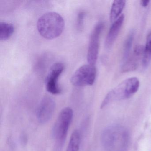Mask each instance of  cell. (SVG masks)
<instances>
[{"instance_id":"1","label":"cell","mask_w":151,"mask_h":151,"mask_svg":"<svg viewBox=\"0 0 151 151\" xmlns=\"http://www.w3.org/2000/svg\"><path fill=\"white\" fill-rule=\"evenodd\" d=\"M65 26L63 17L58 13L50 12L44 14L38 20L37 28L40 35L46 39L58 37Z\"/></svg>"},{"instance_id":"2","label":"cell","mask_w":151,"mask_h":151,"mask_svg":"<svg viewBox=\"0 0 151 151\" xmlns=\"http://www.w3.org/2000/svg\"><path fill=\"white\" fill-rule=\"evenodd\" d=\"M73 117V111L70 108H65L60 113L53 129L54 151L62 150Z\"/></svg>"},{"instance_id":"3","label":"cell","mask_w":151,"mask_h":151,"mask_svg":"<svg viewBox=\"0 0 151 151\" xmlns=\"http://www.w3.org/2000/svg\"><path fill=\"white\" fill-rule=\"evenodd\" d=\"M139 86V80L137 78L132 77L125 79L108 93L101 104V107H104L113 99L129 98L137 91Z\"/></svg>"},{"instance_id":"4","label":"cell","mask_w":151,"mask_h":151,"mask_svg":"<svg viewBox=\"0 0 151 151\" xmlns=\"http://www.w3.org/2000/svg\"><path fill=\"white\" fill-rule=\"evenodd\" d=\"M96 76L95 66L88 63L81 66L76 70L71 77L70 82L73 85L77 87L92 85Z\"/></svg>"},{"instance_id":"5","label":"cell","mask_w":151,"mask_h":151,"mask_svg":"<svg viewBox=\"0 0 151 151\" xmlns=\"http://www.w3.org/2000/svg\"><path fill=\"white\" fill-rule=\"evenodd\" d=\"M104 27V23L99 22L95 25L91 33L87 55L88 63L91 65H95L97 62L99 54L100 37Z\"/></svg>"},{"instance_id":"6","label":"cell","mask_w":151,"mask_h":151,"mask_svg":"<svg viewBox=\"0 0 151 151\" xmlns=\"http://www.w3.org/2000/svg\"><path fill=\"white\" fill-rule=\"evenodd\" d=\"M64 69V64L61 62L56 63L51 67L45 80L46 88L48 92L52 94H60L61 92L58 80Z\"/></svg>"},{"instance_id":"7","label":"cell","mask_w":151,"mask_h":151,"mask_svg":"<svg viewBox=\"0 0 151 151\" xmlns=\"http://www.w3.org/2000/svg\"><path fill=\"white\" fill-rule=\"evenodd\" d=\"M55 102L50 96H46L41 100L37 111L38 121L41 124H45L50 121L54 113Z\"/></svg>"},{"instance_id":"8","label":"cell","mask_w":151,"mask_h":151,"mask_svg":"<svg viewBox=\"0 0 151 151\" xmlns=\"http://www.w3.org/2000/svg\"><path fill=\"white\" fill-rule=\"evenodd\" d=\"M124 16L122 15L112 24L108 33L105 42V47L107 49L111 48L115 41L124 21Z\"/></svg>"},{"instance_id":"9","label":"cell","mask_w":151,"mask_h":151,"mask_svg":"<svg viewBox=\"0 0 151 151\" xmlns=\"http://www.w3.org/2000/svg\"><path fill=\"white\" fill-rule=\"evenodd\" d=\"M126 4L125 1H114L112 4L110 13V19L111 22L120 17V15L123 10Z\"/></svg>"},{"instance_id":"10","label":"cell","mask_w":151,"mask_h":151,"mask_svg":"<svg viewBox=\"0 0 151 151\" xmlns=\"http://www.w3.org/2000/svg\"><path fill=\"white\" fill-rule=\"evenodd\" d=\"M14 32L13 24L6 22H1L0 23V39L6 40L9 38Z\"/></svg>"},{"instance_id":"11","label":"cell","mask_w":151,"mask_h":151,"mask_svg":"<svg viewBox=\"0 0 151 151\" xmlns=\"http://www.w3.org/2000/svg\"><path fill=\"white\" fill-rule=\"evenodd\" d=\"M80 133L78 130H75L72 133L67 148V151H78L80 147Z\"/></svg>"},{"instance_id":"12","label":"cell","mask_w":151,"mask_h":151,"mask_svg":"<svg viewBox=\"0 0 151 151\" xmlns=\"http://www.w3.org/2000/svg\"><path fill=\"white\" fill-rule=\"evenodd\" d=\"M134 33L131 32L125 40L124 48L123 60L124 61L128 60L129 55L131 49L132 47V43L134 39Z\"/></svg>"},{"instance_id":"13","label":"cell","mask_w":151,"mask_h":151,"mask_svg":"<svg viewBox=\"0 0 151 151\" xmlns=\"http://www.w3.org/2000/svg\"><path fill=\"white\" fill-rule=\"evenodd\" d=\"M137 60L133 59H129L124 62L122 67V70L123 72L133 71L137 68Z\"/></svg>"},{"instance_id":"14","label":"cell","mask_w":151,"mask_h":151,"mask_svg":"<svg viewBox=\"0 0 151 151\" xmlns=\"http://www.w3.org/2000/svg\"><path fill=\"white\" fill-rule=\"evenodd\" d=\"M85 14L83 11H81L78 13L77 18V29L79 31H81L83 28Z\"/></svg>"},{"instance_id":"15","label":"cell","mask_w":151,"mask_h":151,"mask_svg":"<svg viewBox=\"0 0 151 151\" xmlns=\"http://www.w3.org/2000/svg\"><path fill=\"white\" fill-rule=\"evenodd\" d=\"M145 47L142 45H137L135 47L134 49V54L136 56H139L144 54Z\"/></svg>"},{"instance_id":"16","label":"cell","mask_w":151,"mask_h":151,"mask_svg":"<svg viewBox=\"0 0 151 151\" xmlns=\"http://www.w3.org/2000/svg\"><path fill=\"white\" fill-rule=\"evenodd\" d=\"M150 3V1L148 0H143L141 1V5L144 7H146L148 6Z\"/></svg>"}]
</instances>
